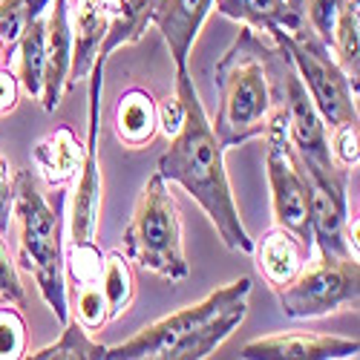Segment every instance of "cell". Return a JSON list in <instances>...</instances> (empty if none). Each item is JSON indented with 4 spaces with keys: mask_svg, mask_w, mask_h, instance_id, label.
<instances>
[{
    "mask_svg": "<svg viewBox=\"0 0 360 360\" xmlns=\"http://www.w3.org/2000/svg\"><path fill=\"white\" fill-rule=\"evenodd\" d=\"M274 46L288 55L297 75L303 78L309 96L326 122V127H340L357 122V104H354V86L338 67V61L328 55V46L311 32V26L303 23L294 32L274 29L271 32Z\"/></svg>",
    "mask_w": 360,
    "mask_h": 360,
    "instance_id": "obj_6",
    "label": "cell"
},
{
    "mask_svg": "<svg viewBox=\"0 0 360 360\" xmlns=\"http://www.w3.org/2000/svg\"><path fill=\"white\" fill-rule=\"evenodd\" d=\"M6 55H9V52H6V46L0 44V64H4V58H6Z\"/></svg>",
    "mask_w": 360,
    "mask_h": 360,
    "instance_id": "obj_33",
    "label": "cell"
},
{
    "mask_svg": "<svg viewBox=\"0 0 360 360\" xmlns=\"http://www.w3.org/2000/svg\"><path fill=\"white\" fill-rule=\"evenodd\" d=\"M343 4L346 0H303V18L326 46H332V29Z\"/></svg>",
    "mask_w": 360,
    "mask_h": 360,
    "instance_id": "obj_27",
    "label": "cell"
},
{
    "mask_svg": "<svg viewBox=\"0 0 360 360\" xmlns=\"http://www.w3.org/2000/svg\"><path fill=\"white\" fill-rule=\"evenodd\" d=\"M335 130V139L328 141V147H332V159L352 170L357 167L360 162V150H357V122H349V124H340V127H332Z\"/></svg>",
    "mask_w": 360,
    "mask_h": 360,
    "instance_id": "obj_29",
    "label": "cell"
},
{
    "mask_svg": "<svg viewBox=\"0 0 360 360\" xmlns=\"http://www.w3.org/2000/svg\"><path fill=\"white\" fill-rule=\"evenodd\" d=\"M104 61H96L86 75L89 96H86V144L78 165V185L72 196V217L70 236L72 243H93L98 214H101V165H98V130H101V93H104Z\"/></svg>",
    "mask_w": 360,
    "mask_h": 360,
    "instance_id": "obj_9",
    "label": "cell"
},
{
    "mask_svg": "<svg viewBox=\"0 0 360 360\" xmlns=\"http://www.w3.org/2000/svg\"><path fill=\"white\" fill-rule=\"evenodd\" d=\"M15 49H20V75H18V84L23 86L26 96L41 98L44 64H46V23L41 18L29 23L23 29V35H20Z\"/></svg>",
    "mask_w": 360,
    "mask_h": 360,
    "instance_id": "obj_20",
    "label": "cell"
},
{
    "mask_svg": "<svg viewBox=\"0 0 360 360\" xmlns=\"http://www.w3.org/2000/svg\"><path fill=\"white\" fill-rule=\"evenodd\" d=\"M64 205L67 193L58 191L55 205H49L35 182L32 170H18L12 214L18 219L20 254L18 262L32 274L46 306L61 320H70L67 306V280H64Z\"/></svg>",
    "mask_w": 360,
    "mask_h": 360,
    "instance_id": "obj_4",
    "label": "cell"
},
{
    "mask_svg": "<svg viewBox=\"0 0 360 360\" xmlns=\"http://www.w3.org/2000/svg\"><path fill=\"white\" fill-rule=\"evenodd\" d=\"M251 280L239 277L202 303L144 326L130 340L107 349V360H202L211 357L248 314Z\"/></svg>",
    "mask_w": 360,
    "mask_h": 360,
    "instance_id": "obj_3",
    "label": "cell"
},
{
    "mask_svg": "<svg viewBox=\"0 0 360 360\" xmlns=\"http://www.w3.org/2000/svg\"><path fill=\"white\" fill-rule=\"evenodd\" d=\"M360 343L349 338L332 335H309V332H291L274 335L245 343V360H332V357H352L357 354Z\"/></svg>",
    "mask_w": 360,
    "mask_h": 360,
    "instance_id": "obj_10",
    "label": "cell"
},
{
    "mask_svg": "<svg viewBox=\"0 0 360 360\" xmlns=\"http://www.w3.org/2000/svg\"><path fill=\"white\" fill-rule=\"evenodd\" d=\"M98 288L104 294L110 320L122 317L127 311V306H130V300H133V271H130V262L124 259L122 251H110L104 257Z\"/></svg>",
    "mask_w": 360,
    "mask_h": 360,
    "instance_id": "obj_22",
    "label": "cell"
},
{
    "mask_svg": "<svg viewBox=\"0 0 360 360\" xmlns=\"http://www.w3.org/2000/svg\"><path fill=\"white\" fill-rule=\"evenodd\" d=\"M70 67H72L70 4L67 0H55L52 15L46 20V64H44V89H41V104L46 112H55L64 93L70 89Z\"/></svg>",
    "mask_w": 360,
    "mask_h": 360,
    "instance_id": "obj_11",
    "label": "cell"
},
{
    "mask_svg": "<svg viewBox=\"0 0 360 360\" xmlns=\"http://www.w3.org/2000/svg\"><path fill=\"white\" fill-rule=\"evenodd\" d=\"M124 254L170 283L185 280L191 271L182 245V214L159 173L147 179L136 199L133 219L124 231Z\"/></svg>",
    "mask_w": 360,
    "mask_h": 360,
    "instance_id": "obj_5",
    "label": "cell"
},
{
    "mask_svg": "<svg viewBox=\"0 0 360 360\" xmlns=\"http://www.w3.org/2000/svg\"><path fill=\"white\" fill-rule=\"evenodd\" d=\"M176 96L185 107V122L170 139V147L159 156V176L165 182L182 185L211 217L222 243L231 251L254 254V239L239 219L236 202L231 193V182L225 173V147L219 144L202 98L193 86V78L185 70H176Z\"/></svg>",
    "mask_w": 360,
    "mask_h": 360,
    "instance_id": "obj_1",
    "label": "cell"
},
{
    "mask_svg": "<svg viewBox=\"0 0 360 360\" xmlns=\"http://www.w3.org/2000/svg\"><path fill=\"white\" fill-rule=\"evenodd\" d=\"M332 46H335V61L343 70V75L352 81L357 93V75H360V0H346L335 29H332Z\"/></svg>",
    "mask_w": 360,
    "mask_h": 360,
    "instance_id": "obj_19",
    "label": "cell"
},
{
    "mask_svg": "<svg viewBox=\"0 0 360 360\" xmlns=\"http://www.w3.org/2000/svg\"><path fill=\"white\" fill-rule=\"evenodd\" d=\"M211 12H214V0H159L153 12V26L162 32L176 70L188 67L191 46Z\"/></svg>",
    "mask_w": 360,
    "mask_h": 360,
    "instance_id": "obj_12",
    "label": "cell"
},
{
    "mask_svg": "<svg viewBox=\"0 0 360 360\" xmlns=\"http://www.w3.org/2000/svg\"><path fill=\"white\" fill-rule=\"evenodd\" d=\"M288 70V55L262 44L254 29L245 26L236 35L217 64L219 110L211 127L225 150L254 136H265L268 127L285 122Z\"/></svg>",
    "mask_w": 360,
    "mask_h": 360,
    "instance_id": "obj_2",
    "label": "cell"
},
{
    "mask_svg": "<svg viewBox=\"0 0 360 360\" xmlns=\"http://www.w3.org/2000/svg\"><path fill=\"white\" fill-rule=\"evenodd\" d=\"M23 357H32V360H107V346L89 340L86 328L72 317L64 323V332L55 343L32 352V354H23Z\"/></svg>",
    "mask_w": 360,
    "mask_h": 360,
    "instance_id": "obj_21",
    "label": "cell"
},
{
    "mask_svg": "<svg viewBox=\"0 0 360 360\" xmlns=\"http://www.w3.org/2000/svg\"><path fill=\"white\" fill-rule=\"evenodd\" d=\"M23 354H26V323L12 306H6L0 309V360H18Z\"/></svg>",
    "mask_w": 360,
    "mask_h": 360,
    "instance_id": "obj_26",
    "label": "cell"
},
{
    "mask_svg": "<svg viewBox=\"0 0 360 360\" xmlns=\"http://www.w3.org/2000/svg\"><path fill=\"white\" fill-rule=\"evenodd\" d=\"M156 112H159V127H162V133L167 136V139H173L179 130H182V122H185V107H182V101H179V96H167L159 107H156Z\"/></svg>",
    "mask_w": 360,
    "mask_h": 360,
    "instance_id": "obj_31",
    "label": "cell"
},
{
    "mask_svg": "<svg viewBox=\"0 0 360 360\" xmlns=\"http://www.w3.org/2000/svg\"><path fill=\"white\" fill-rule=\"evenodd\" d=\"M12 199H15V179L9 173L6 159L0 156V233H9V225H12Z\"/></svg>",
    "mask_w": 360,
    "mask_h": 360,
    "instance_id": "obj_30",
    "label": "cell"
},
{
    "mask_svg": "<svg viewBox=\"0 0 360 360\" xmlns=\"http://www.w3.org/2000/svg\"><path fill=\"white\" fill-rule=\"evenodd\" d=\"M285 317H323L340 309H357L360 300V265L357 257H320L306 271L277 288Z\"/></svg>",
    "mask_w": 360,
    "mask_h": 360,
    "instance_id": "obj_7",
    "label": "cell"
},
{
    "mask_svg": "<svg viewBox=\"0 0 360 360\" xmlns=\"http://www.w3.org/2000/svg\"><path fill=\"white\" fill-rule=\"evenodd\" d=\"M214 9L225 18L243 20L254 32L271 35L274 29L294 32L306 23L303 12L294 9L288 0H214Z\"/></svg>",
    "mask_w": 360,
    "mask_h": 360,
    "instance_id": "obj_14",
    "label": "cell"
},
{
    "mask_svg": "<svg viewBox=\"0 0 360 360\" xmlns=\"http://www.w3.org/2000/svg\"><path fill=\"white\" fill-rule=\"evenodd\" d=\"M75 320L86 328V332H98L110 323L107 314V303H104V294L98 288V283H89L81 285L75 294Z\"/></svg>",
    "mask_w": 360,
    "mask_h": 360,
    "instance_id": "obj_24",
    "label": "cell"
},
{
    "mask_svg": "<svg viewBox=\"0 0 360 360\" xmlns=\"http://www.w3.org/2000/svg\"><path fill=\"white\" fill-rule=\"evenodd\" d=\"M49 4L52 0H0V44L9 55L18 46L23 29L38 20Z\"/></svg>",
    "mask_w": 360,
    "mask_h": 360,
    "instance_id": "obj_23",
    "label": "cell"
},
{
    "mask_svg": "<svg viewBox=\"0 0 360 360\" xmlns=\"http://www.w3.org/2000/svg\"><path fill=\"white\" fill-rule=\"evenodd\" d=\"M254 254H257V265L262 277L271 283V288H283L288 285L297 274L300 268H303V257H306V248L297 243V236L283 231V228H274L268 231L259 245L254 243Z\"/></svg>",
    "mask_w": 360,
    "mask_h": 360,
    "instance_id": "obj_15",
    "label": "cell"
},
{
    "mask_svg": "<svg viewBox=\"0 0 360 360\" xmlns=\"http://www.w3.org/2000/svg\"><path fill=\"white\" fill-rule=\"evenodd\" d=\"M64 262H70V271L78 285H89V283H98L104 257L96 248V243H72Z\"/></svg>",
    "mask_w": 360,
    "mask_h": 360,
    "instance_id": "obj_25",
    "label": "cell"
},
{
    "mask_svg": "<svg viewBox=\"0 0 360 360\" xmlns=\"http://www.w3.org/2000/svg\"><path fill=\"white\" fill-rule=\"evenodd\" d=\"M18 93H20V84L12 75V70L0 67V112H9L18 104Z\"/></svg>",
    "mask_w": 360,
    "mask_h": 360,
    "instance_id": "obj_32",
    "label": "cell"
},
{
    "mask_svg": "<svg viewBox=\"0 0 360 360\" xmlns=\"http://www.w3.org/2000/svg\"><path fill=\"white\" fill-rule=\"evenodd\" d=\"M115 133L124 144L130 147H141L147 141H153L156 130H159V112H156V101L147 89H127V93L118 96L115 104Z\"/></svg>",
    "mask_w": 360,
    "mask_h": 360,
    "instance_id": "obj_16",
    "label": "cell"
},
{
    "mask_svg": "<svg viewBox=\"0 0 360 360\" xmlns=\"http://www.w3.org/2000/svg\"><path fill=\"white\" fill-rule=\"evenodd\" d=\"M23 303V283L9 257V248L0 233V306H20Z\"/></svg>",
    "mask_w": 360,
    "mask_h": 360,
    "instance_id": "obj_28",
    "label": "cell"
},
{
    "mask_svg": "<svg viewBox=\"0 0 360 360\" xmlns=\"http://www.w3.org/2000/svg\"><path fill=\"white\" fill-rule=\"evenodd\" d=\"M110 26V12L101 0H78L75 9V23H72V67H70V89L89 75L98 46L107 35Z\"/></svg>",
    "mask_w": 360,
    "mask_h": 360,
    "instance_id": "obj_13",
    "label": "cell"
},
{
    "mask_svg": "<svg viewBox=\"0 0 360 360\" xmlns=\"http://www.w3.org/2000/svg\"><path fill=\"white\" fill-rule=\"evenodd\" d=\"M81 156H84V147L78 144L70 127H58L52 136L41 139L32 147V159L41 167L46 185L52 188H61L64 182H70L81 165Z\"/></svg>",
    "mask_w": 360,
    "mask_h": 360,
    "instance_id": "obj_18",
    "label": "cell"
},
{
    "mask_svg": "<svg viewBox=\"0 0 360 360\" xmlns=\"http://www.w3.org/2000/svg\"><path fill=\"white\" fill-rule=\"evenodd\" d=\"M288 122H277L274 127L265 130L268 141V185H271V205L277 228L297 236V243L311 251V222H309V188L306 176L300 170L297 153L288 141Z\"/></svg>",
    "mask_w": 360,
    "mask_h": 360,
    "instance_id": "obj_8",
    "label": "cell"
},
{
    "mask_svg": "<svg viewBox=\"0 0 360 360\" xmlns=\"http://www.w3.org/2000/svg\"><path fill=\"white\" fill-rule=\"evenodd\" d=\"M159 6V0H115V6L110 12V26L107 35L98 46V58L96 61H104L124 44H136L141 41V35L147 32V26L153 23V12Z\"/></svg>",
    "mask_w": 360,
    "mask_h": 360,
    "instance_id": "obj_17",
    "label": "cell"
}]
</instances>
